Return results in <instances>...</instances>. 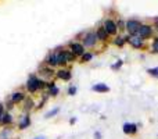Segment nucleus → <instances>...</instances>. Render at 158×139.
Here are the masks:
<instances>
[{
    "label": "nucleus",
    "instance_id": "obj_1",
    "mask_svg": "<svg viewBox=\"0 0 158 139\" xmlns=\"http://www.w3.org/2000/svg\"><path fill=\"white\" fill-rule=\"evenodd\" d=\"M43 88H46V82H44L43 79L38 78L36 75H31L29 79L27 81V89H28V92H31V93H35L36 90L43 89Z\"/></svg>",
    "mask_w": 158,
    "mask_h": 139
},
{
    "label": "nucleus",
    "instance_id": "obj_2",
    "mask_svg": "<svg viewBox=\"0 0 158 139\" xmlns=\"http://www.w3.org/2000/svg\"><path fill=\"white\" fill-rule=\"evenodd\" d=\"M140 27H142V22L137 21V20H129V21L125 22V29L128 31L131 36H136Z\"/></svg>",
    "mask_w": 158,
    "mask_h": 139
},
{
    "label": "nucleus",
    "instance_id": "obj_3",
    "mask_svg": "<svg viewBox=\"0 0 158 139\" xmlns=\"http://www.w3.org/2000/svg\"><path fill=\"white\" fill-rule=\"evenodd\" d=\"M98 39H97L96 32H87L83 36V39H82V45H83V47H94Z\"/></svg>",
    "mask_w": 158,
    "mask_h": 139
},
{
    "label": "nucleus",
    "instance_id": "obj_4",
    "mask_svg": "<svg viewBox=\"0 0 158 139\" xmlns=\"http://www.w3.org/2000/svg\"><path fill=\"white\" fill-rule=\"evenodd\" d=\"M125 38V42H128V43H131L132 46L135 47V49H142L143 46H144V41H143L142 38H139V36H131V35H128V36H123Z\"/></svg>",
    "mask_w": 158,
    "mask_h": 139
},
{
    "label": "nucleus",
    "instance_id": "obj_5",
    "mask_svg": "<svg viewBox=\"0 0 158 139\" xmlns=\"http://www.w3.org/2000/svg\"><path fill=\"white\" fill-rule=\"evenodd\" d=\"M151 35H153V27H151V25H147V24H142L139 32H137V36L144 41V39L150 38Z\"/></svg>",
    "mask_w": 158,
    "mask_h": 139
},
{
    "label": "nucleus",
    "instance_id": "obj_6",
    "mask_svg": "<svg viewBox=\"0 0 158 139\" xmlns=\"http://www.w3.org/2000/svg\"><path fill=\"white\" fill-rule=\"evenodd\" d=\"M69 50H71V53L77 57V56H83L85 54V47L82 43H79V42H72V43H69Z\"/></svg>",
    "mask_w": 158,
    "mask_h": 139
},
{
    "label": "nucleus",
    "instance_id": "obj_7",
    "mask_svg": "<svg viewBox=\"0 0 158 139\" xmlns=\"http://www.w3.org/2000/svg\"><path fill=\"white\" fill-rule=\"evenodd\" d=\"M103 28L106 29V32L108 33V36H110V35H117V32H118L117 24H115L112 20H106V21H104Z\"/></svg>",
    "mask_w": 158,
    "mask_h": 139
},
{
    "label": "nucleus",
    "instance_id": "obj_8",
    "mask_svg": "<svg viewBox=\"0 0 158 139\" xmlns=\"http://www.w3.org/2000/svg\"><path fill=\"white\" fill-rule=\"evenodd\" d=\"M122 131L126 135H135L137 132V125L133 123H125L122 127Z\"/></svg>",
    "mask_w": 158,
    "mask_h": 139
},
{
    "label": "nucleus",
    "instance_id": "obj_9",
    "mask_svg": "<svg viewBox=\"0 0 158 139\" xmlns=\"http://www.w3.org/2000/svg\"><path fill=\"white\" fill-rule=\"evenodd\" d=\"M56 76H57V78H60V79H63V81H69V79H71V76H72V74H71V71H69V70L61 68V70H58L57 72H56Z\"/></svg>",
    "mask_w": 158,
    "mask_h": 139
},
{
    "label": "nucleus",
    "instance_id": "obj_10",
    "mask_svg": "<svg viewBox=\"0 0 158 139\" xmlns=\"http://www.w3.org/2000/svg\"><path fill=\"white\" fill-rule=\"evenodd\" d=\"M31 125V117H29V114H24L21 117V120H19V123H18V128L19 129H27L28 127Z\"/></svg>",
    "mask_w": 158,
    "mask_h": 139
},
{
    "label": "nucleus",
    "instance_id": "obj_11",
    "mask_svg": "<svg viewBox=\"0 0 158 139\" xmlns=\"http://www.w3.org/2000/svg\"><path fill=\"white\" fill-rule=\"evenodd\" d=\"M92 90L98 93H106V92H110V86L106 84H94L92 86Z\"/></svg>",
    "mask_w": 158,
    "mask_h": 139
},
{
    "label": "nucleus",
    "instance_id": "obj_12",
    "mask_svg": "<svg viewBox=\"0 0 158 139\" xmlns=\"http://www.w3.org/2000/svg\"><path fill=\"white\" fill-rule=\"evenodd\" d=\"M11 103L13 104H17V103H21L22 100H25V93L24 92H14L11 95Z\"/></svg>",
    "mask_w": 158,
    "mask_h": 139
},
{
    "label": "nucleus",
    "instance_id": "obj_13",
    "mask_svg": "<svg viewBox=\"0 0 158 139\" xmlns=\"http://www.w3.org/2000/svg\"><path fill=\"white\" fill-rule=\"evenodd\" d=\"M96 35H97V39L101 42H106L107 39H108V33L106 32V29H104L103 27L97 28V32H96Z\"/></svg>",
    "mask_w": 158,
    "mask_h": 139
},
{
    "label": "nucleus",
    "instance_id": "obj_14",
    "mask_svg": "<svg viewBox=\"0 0 158 139\" xmlns=\"http://www.w3.org/2000/svg\"><path fill=\"white\" fill-rule=\"evenodd\" d=\"M46 63H47V66H50V67H56V66H58L57 64V53H52V54L47 57V60H46Z\"/></svg>",
    "mask_w": 158,
    "mask_h": 139
},
{
    "label": "nucleus",
    "instance_id": "obj_15",
    "mask_svg": "<svg viewBox=\"0 0 158 139\" xmlns=\"http://www.w3.org/2000/svg\"><path fill=\"white\" fill-rule=\"evenodd\" d=\"M56 53H57V64L58 66H65L67 59H65V53H64V50H61V52H56Z\"/></svg>",
    "mask_w": 158,
    "mask_h": 139
},
{
    "label": "nucleus",
    "instance_id": "obj_16",
    "mask_svg": "<svg viewBox=\"0 0 158 139\" xmlns=\"http://www.w3.org/2000/svg\"><path fill=\"white\" fill-rule=\"evenodd\" d=\"M54 74L56 72L52 67H43V68H40V75L46 76V78H50V76H53Z\"/></svg>",
    "mask_w": 158,
    "mask_h": 139
},
{
    "label": "nucleus",
    "instance_id": "obj_17",
    "mask_svg": "<svg viewBox=\"0 0 158 139\" xmlns=\"http://www.w3.org/2000/svg\"><path fill=\"white\" fill-rule=\"evenodd\" d=\"M2 124L3 125H10V124H13V115H11L8 111H4V114H3Z\"/></svg>",
    "mask_w": 158,
    "mask_h": 139
},
{
    "label": "nucleus",
    "instance_id": "obj_18",
    "mask_svg": "<svg viewBox=\"0 0 158 139\" xmlns=\"http://www.w3.org/2000/svg\"><path fill=\"white\" fill-rule=\"evenodd\" d=\"M114 45L115 46L122 47L123 45H125V38H123V36H117V38L114 39Z\"/></svg>",
    "mask_w": 158,
    "mask_h": 139
},
{
    "label": "nucleus",
    "instance_id": "obj_19",
    "mask_svg": "<svg viewBox=\"0 0 158 139\" xmlns=\"http://www.w3.org/2000/svg\"><path fill=\"white\" fill-rule=\"evenodd\" d=\"M10 135H11V129L4 128L0 132V139H10Z\"/></svg>",
    "mask_w": 158,
    "mask_h": 139
},
{
    "label": "nucleus",
    "instance_id": "obj_20",
    "mask_svg": "<svg viewBox=\"0 0 158 139\" xmlns=\"http://www.w3.org/2000/svg\"><path fill=\"white\" fill-rule=\"evenodd\" d=\"M92 59H93V54H92V53L85 52V54L81 57V61H82V63H87V61H90Z\"/></svg>",
    "mask_w": 158,
    "mask_h": 139
},
{
    "label": "nucleus",
    "instance_id": "obj_21",
    "mask_svg": "<svg viewBox=\"0 0 158 139\" xmlns=\"http://www.w3.org/2000/svg\"><path fill=\"white\" fill-rule=\"evenodd\" d=\"M65 53V59H67V63H72L75 60V56L71 53V50H64Z\"/></svg>",
    "mask_w": 158,
    "mask_h": 139
},
{
    "label": "nucleus",
    "instance_id": "obj_22",
    "mask_svg": "<svg viewBox=\"0 0 158 139\" xmlns=\"http://www.w3.org/2000/svg\"><path fill=\"white\" fill-rule=\"evenodd\" d=\"M58 111H60V107H56V109L50 110V111H47V113H46V118H52V117H54V115H57V114H58Z\"/></svg>",
    "mask_w": 158,
    "mask_h": 139
},
{
    "label": "nucleus",
    "instance_id": "obj_23",
    "mask_svg": "<svg viewBox=\"0 0 158 139\" xmlns=\"http://www.w3.org/2000/svg\"><path fill=\"white\" fill-rule=\"evenodd\" d=\"M33 106H35V103H33V100H32V99H29V98H28L27 100H25V107H24V109L27 110V111H29V110L32 109Z\"/></svg>",
    "mask_w": 158,
    "mask_h": 139
},
{
    "label": "nucleus",
    "instance_id": "obj_24",
    "mask_svg": "<svg viewBox=\"0 0 158 139\" xmlns=\"http://www.w3.org/2000/svg\"><path fill=\"white\" fill-rule=\"evenodd\" d=\"M147 72H148V75L154 76V78H158V67H154V68H148Z\"/></svg>",
    "mask_w": 158,
    "mask_h": 139
},
{
    "label": "nucleus",
    "instance_id": "obj_25",
    "mask_svg": "<svg viewBox=\"0 0 158 139\" xmlns=\"http://www.w3.org/2000/svg\"><path fill=\"white\" fill-rule=\"evenodd\" d=\"M77 92H78V88H77V86H74V85L68 88V95H69V96L77 95Z\"/></svg>",
    "mask_w": 158,
    "mask_h": 139
},
{
    "label": "nucleus",
    "instance_id": "obj_26",
    "mask_svg": "<svg viewBox=\"0 0 158 139\" xmlns=\"http://www.w3.org/2000/svg\"><path fill=\"white\" fill-rule=\"evenodd\" d=\"M58 92H60V89H58L57 86H54V88H52V89H49V95H50V96H57Z\"/></svg>",
    "mask_w": 158,
    "mask_h": 139
},
{
    "label": "nucleus",
    "instance_id": "obj_27",
    "mask_svg": "<svg viewBox=\"0 0 158 139\" xmlns=\"http://www.w3.org/2000/svg\"><path fill=\"white\" fill-rule=\"evenodd\" d=\"M122 64H123V61H122V60H118L115 64H112L111 68H112V70H118V68H121V67H122Z\"/></svg>",
    "mask_w": 158,
    "mask_h": 139
},
{
    "label": "nucleus",
    "instance_id": "obj_28",
    "mask_svg": "<svg viewBox=\"0 0 158 139\" xmlns=\"http://www.w3.org/2000/svg\"><path fill=\"white\" fill-rule=\"evenodd\" d=\"M153 52L158 53V38H156L153 41Z\"/></svg>",
    "mask_w": 158,
    "mask_h": 139
},
{
    "label": "nucleus",
    "instance_id": "obj_29",
    "mask_svg": "<svg viewBox=\"0 0 158 139\" xmlns=\"http://www.w3.org/2000/svg\"><path fill=\"white\" fill-rule=\"evenodd\" d=\"M3 114H4V104L0 102V124H2V118H3Z\"/></svg>",
    "mask_w": 158,
    "mask_h": 139
},
{
    "label": "nucleus",
    "instance_id": "obj_30",
    "mask_svg": "<svg viewBox=\"0 0 158 139\" xmlns=\"http://www.w3.org/2000/svg\"><path fill=\"white\" fill-rule=\"evenodd\" d=\"M117 28H119V29H125V22H123V21H118L117 22Z\"/></svg>",
    "mask_w": 158,
    "mask_h": 139
},
{
    "label": "nucleus",
    "instance_id": "obj_31",
    "mask_svg": "<svg viewBox=\"0 0 158 139\" xmlns=\"http://www.w3.org/2000/svg\"><path fill=\"white\" fill-rule=\"evenodd\" d=\"M94 139H101V134H100V132H94Z\"/></svg>",
    "mask_w": 158,
    "mask_h": 139
},
{
    "label": "nucleus",
    "instance_id": "obj_32",
    "mask_svg": "<svg viewBox=\"0 0 158 139\" xmlns=\"http://www.w3.org/2000/svg\"><path fill=\"white\" fill-rule=\"evenodd\" d=\"M75 123H77V118H71V120H69V124H75Z\"/></svg>",
    "mask_w": 158,
    "mask_h": 139
},
{
    "label": "nucleus",
    "instance_id": "obj_33",
    "mask_svg": "<svg viewBox=\"0 0 158 139\" xmlns=\"http://www.w3.org/2000/svg\"><path fill=\"white\" fill-rule=\"evenodd\" d=\"M35 139H44L43 137H38V138H35Z\"/></svg>",
    "mask_w": 158,
    "mask_h": 139
},
{
    "label": "nucleus",
    "instance_id": "obj_34",
    "mask_svg": "<svg viewBox=\"0 0 158 139\" xmlns=\"http://www.w3.org/2000/svg\"><path fill=\"white\" fill-rule=\"evenodd\" d=\"M157 28H158V24H157Z\"/></svg>",
    "mask_w": 158,
    "mask_h": 139
}]
</instances>
